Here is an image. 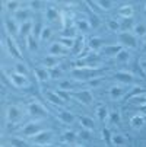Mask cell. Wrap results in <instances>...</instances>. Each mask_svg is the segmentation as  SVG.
Returning <instances> with one entry per match:
<instances>
[{"label":"cell","mask_w":146,"mask_h":147,"mask_svg":"<svg viewBox=\"0 0 146 147\" xmlns=\"http://www.w3.org/2000/svg\"><path fill=\"white\" fill-rule=\"evenodd\" d=\"M118 41L123 47H132V48H137V36L132 32H121L118 34Z\"/></svg>","instance_id":"obj_1"},{"label":"cell","mask_w":146,"mask_h":147,"mask_svg":"<svg viewBox=\"0 0 146 147\" xmlns=\"http://www.w3.org/2000/svg\"><path fill=\"white\" fill-rule=\"evenodd\" d=\"M28 112L31 117H35V118H44L48 115L47 109L43 107V105H39L38 102H32L28 105Z\"/></svg>","instance_id":"obj_2"},{"label":"cell","mask_w":146,"mask_h":147,"mask_svg":"<svg viewBox=\"0 0 146 147\" xmlns=\"http://www.w3.org/2000/svg\"><path fill=\"white\" fill-rule=\"evenodd\" d=\"M9 80L12 82V85H15L16 88H26V86H29V79H28V76H24V74L10 73L9 74Z\"/></svg>","instance_id":"obj_3"},{"label":"cell","mask_w":146,"mask_h":147,"mask_svg":"<svg viewBox=\"0 0 146 147\" xmlns=\"http://www.w3.org/2000/svg\"><path fill=\"white\" fill-rule=\"evenodd\" d=\"M51 137H53V133L51 131H44L43 130L41 133H38L37 136H34L31 138H32V143H35L38 146H47L48 141L51 140Z\"/></svg>","instance_id":"obj_4"},{"label":"cell","mask_w":146,"mask_h":147,"mask_svg":"<svg viewBox=\"0 0 146 147\" xmlns=\"http://www.w3.org/2000/svg\"><path fill=\"white\" fill-rule=\"evenodd\" d=\"M41 131H43V130H41L39 122H28L24 127V130H22L24 136H26V137H34V136H37Z\"/></svg>","instance_id":"obj_5"},{"label":"cell","mask_w":146,"mask_h":147,"mask_svg":"<svg viewBox=\"0 0 146 147\" xmlns=\"http://www.w3.org/2000/svg\"><path fill=\"white\" fill-rule=\"evenodd\" d=\"M6 48H7V51L12 54V57H15V58H22V54H20V50H19V47L16 45V42L10 38V36H6Z\"/></svg>","instance_id":"obj_6"},{"label":"cell","mask_w":146,"mask_h":147,"mask_svg":"<svg viewBox=\"0 0 146 147\" xmlns=\"http://www.w3.org/2000/svg\"><path fill=\"white\" fill-rule=\"evenodd\" d=\"M67 51L66 48L61 45L60 42H53L50 47H48V55H53V57H61V55H66Z\"/></svg>","instance_id":"obj_7"},{"label":"cell","mask_w":146,"mask_h":147,"mask_svg":"<svg viewBox=\"0 0 146 147\" xmlns=\"http://www.w3.org/2000/svg\"><path fill=\"white\" fill-rule=\"evenodd\" d=\"M121 50H124V47L118 42V44H113V45H108V47H104L101 53L105 57H115Z\"/></svg>","instance_id":"obj_8"},{"label":"cell","mask_w":146,"mask_h":147,"mask_svg":"<svg viewBox=\"0 0 146 147\" xmlns=\"http://www.w3.org/2000/svg\"><path fill=\"white\" fill-rule=\"evenodd\" d=\"M75 96L77 98V100H80L82 103H85V105H91L94 102V96L91 93V90L85 89V90H79L75 93Z\"/></svg>","instance_id":"obj_9"},{"label":"cell","mask_w":146,"mask_h":147,"mask_svg":"<svg viewBox=\"0 0 146 147\" xmlns=\"http://www.w3.org/2000/svg\"><path fill=\"white\" fill-rule=\"evenodd\" d=\"M34 74H35V77H37L38 82H47V80L51 79V77H50V71H48V69H45V67H35Z\"/></svg>","instance_id":"obj_10"},{"label":"cell","mask_w":146,"mask_h":147,"mask_svg":"<svg viewBox=\"0 0 146 147\" xmlns=\"http://www.w3.org/2000/svg\"><path fill=\"white\" fill-rule=\"evenodd\" d=\"M5 28H6L9 36H10V35H16V34H19V24H16V20H15V19H10V18L6 19V20H5Z\"/></svg>","instance_id":"obj_11"},{"label":"cell","mask_w":146,"mask_h":147,"mask_svg":"<svg viewBox=\"0 0 146 147\" xmlns=\"http://www.w3.org/2000/svg\"><path fill=\"white\" fill-rule=\"evenodd\" d=\"M114 79H117L121 83H133L134 82V76L132 73H127V71H117L114 74Z\"/></svg>","instance_id":"obj_12"},{"label":"cell","mask_w":146,"mask_h":147,"mask_svg":"<svg viewBox=\"0 0 146 147\" xmlns=\"http://www.w3.org/2000/svg\"><path fill=\"white\" fill-rule=\"evenodd\" d=\"M31 29H34V25H32L31 20H26V22H24V24H19V35L20 36L28 38Z\"/></svg>","instance_id":"obj_13"},{"label":"cell","mask_w":146,"mask_h":147,"mask_svg":"<svg viewBox=\"0 0 146 147\" xmlns=\"http://www.w3.org/2000/svg\"><path fill=\"white\" fill-rule=\"evenodd\" d=\"M45 98L50 100L51 105H57V107L63 105V102H65L63 99L57 95V92H51V90H47V92H45Z\"/></svg>","instance_id":"obj_14"},{"label":"cell","mask_w":146,"mask_h":147,"mask_svg":"<svg viewBox=\"0 0 146 147\" xmlns=\"http://www.w3.org/2000/svg\"><path fill=\"white\" fill-rule=\"evenodd\" d=\"M31 12V9H19L16 13H15V20L16 22H20V24H24V22H26V20H29L28 18H29V13Z\"/></svg>","instance_id":"obj_15"},{"label":"cell","mask_w":146,"mask_h":147,"mask_svg":"<svg viewBox=\"0 0 146 147\" xmlns=\"http://www.w3.org/2000/svg\"><path fill=\"white\" fill-rule=\"evenodd\" d=\"M91 28H92V25H91L89 20H86V19H80V20H77V22H76V29L80 31L82 34L89 32Z\"/></svg>","instance_id":"obj_16"},{"label":"cell","mask_w":146,"mask_h":147,"mask_svg":"<svg viewBox=\"0 0 146 147\" xmlns=\"http://www.w3.org/2000/svg\"><path fill=\"white\" fill-rule=\"evenodd\" d=\"M57 118L61 121V122H65V124H72L75 121V115L69 111H60L57 114Z\"/></svg>","instance_id":"obj_17"},{"label":"cell","mask_w":146,"mask_h":147,"mask_svg":"<svg viewBox=\"0 0 146 147\" xmlns=\"http://www.w3.org/2000/svg\"><path fill=\"white\" fill-rule=\"evenodd\" d=\"M43 66L45 69H53V67H57L58 66V57H53V55H48L45 58H43Z\"/></svg>","instance_id":"obj_18"},{"label":"cell","mask_w":146,"mask_h":147,"mask_svg":"<svg viewBox=\"0 0 146 147\" xmlns=\"http://www.w3.org/2000/svg\"><path fill=\"white\" fill-rule=\"evenodd\" d=\"M89 6H92V7H99L101 10H110V9H113L114 7V3L113 2H108V0H99V2H95V3H88Z\"/></svg>","instance_id":"obj_19"},{"label":"cell","mask_w":146,"mask_h":147,"mask_svg":"<svg viewBox=\"0 0 146 147\" xmlns=\"http://www.w3.org/2000/svg\"><path fill=\"white\" fill-rule=\"evenodd\" d=\"M124 96V89L121 88V86H113L111 89H110V98L113 99V100H118V99H121Z\"/></svg>","instance_id":"obj_20"},{"label":"cell","mask_w":146,"mask_h":147,"mask_svg":"<svg viewBox=\"0 0 146 147\" xmlns=\"http://www.w3.org/2000/svg\"><path fill=\"white\" fill-rule=\"evenodd\" d=\"M118 15H120L123 19H129V18H132V15H133V9H132V6H129V5H123V6H120V7H118Z\"/></svg>","instance_id":"obj_21"},{"label":"cell","mask_w":146,"mask_h":147,"mask_svg":"<svg viewBox=\"0 0 146 147\" xmlns=\"http://www.w3.org/2000/svg\"><path fill=\"white\" fill-rule=\"evenodd\" d=\"M19 118H20V111H19V108H18V107H9V109H7V119L12 121V122H15V121H18Z\"/></svg>","instance_id":"obj_22"},{"label":"cell","mask_w":146,"mask_h":147,"mask_svg":"<svg viewBox=\"0 0 146 147\" xmlns=\"http://www.w3.org/2000/svg\"><path fill=\"white\" fill-rule=\"evenodd\" d=\"M88 47H89L91 50L96 51V50H99L101 47H104V39L99 38V36H94V38L89 39V45H88Z\"/></svg>","instance_id":"obj_23"},{"label":"cell","mask_w":146,"mask_h":147,"mask_svg":"<svg viewBox=\"0 0 146 147\" xmlns=\"http://www.w3.org/2000/svg\"><path fill=\"white\" fill-rule=\"evenodd\" d=\"M143 124H145L143 115H134V117L130 118V127L132 128H140Z\"/></svg>","instance_id":"obj_24"},{"label":"cell","mask_w":146,"mask_h":147,"mask_svg":"<svg viewBox=\"0 0 146 147\" xmlns=\"http://www.w3.org/2000/svg\"><path fill=\"white\" fill-rule=\"evenodd\" d=\"M57 42H60L66 50H67V48L72 50L73 45H75V39H73V38H67V36H60V38L57 39Z\"/></svg>","instance_id":"obj_25"},{"label":"cell","mask_w":146,"mask_h":147,"mask_svg":"<svg viewBox=\"0 0 146 147\" xmlns=\"http://www.w3.org/2000/svg\"><path fill=\"white\" fill-rule=\"evenodd\" d=\"M79 122L82 125V128H86V130H92L94 128V121L89 117H80L79 118Z\"/></svg>","instance_id":"obj_26"},{"label":"cell","mask_w":146,"mask_h":147,"mask_svg":"<svg viewBox=\"0 0 146 147\" xmlns=\"http://www.w3.org/2000/svg\"><path fill=\"white\" fill-rule=\"evenodd\" d=\"M76 137H77V134L75 131H66V133L61 134L60 138H61V141H65V143H73L76 140Z\"/></svg>","instance_id":"obj_27"},{"label":"cell","mask_w":146,"mask_h":147,"mask_svg":"<svg viewBox=\"0 0 146 147\" xmlns=\"http://www.w3.org/2000/svg\"><path fill=\"white\" fill-rule=\"evenodd\" d=\"M45 19L48 20V22H53V20L58 19V10H56L53 7H47V10H45Z\"/></svg>","instance_id":"obj_28"},{"label":"cell","mask_w":146,"mask_h":147,"mask_svg":"<svg viewBox=\"0 0 146 147\" xmlns=\"http://www.w3.org/2000/svg\"><path fill=\"white\" fill-rule=\"evenodd\" d=\"M82 45H83V38H80V36H77L76 39H75V45H73V48L70 50L73 54H82Z\"/></svg>","instance_id":"obj_29"},{"label":"cell","mask_w":146,"mask_h":147,"mask_svg":"<svg viewBox=\"0 0 146 147\" xmlns=\"http://www.w3.org/2000/svg\"><path fill=\"white\" fill-rule=\"evenodd\" d=\"M96 117H98L101 121H105V118L108 117V111H107L105 105H99V107L96 108Z\"/></svg>","instance_id":"obj_30"},{"label":"cell","mask_w":146,"mask_h":147,"mask_svg":"<svg viewBox=\"0 0 146 147\" xmlns=\"http://www.w3.org/2000/svg\"><path fill=\"white\" fill-rule=\"evenodd\" d=\"M115 60L120 61V63H126V61L130 60V53H129L126 48H124V50H121V51L115 55Z\"/></svg>","instance_id":"obj_31"},{"label":"cell","mask_w":146,"mask_h":147,"mask_svg":"<svg viewBox=\"0 0 146 147\" xmlns=\"http://www.w3.org/2000/svg\"><path fill=\"white\" fill-rule=\"evenodd\" d=\"M133 31H134V35L137 38L139 36H146V25L145 24H136Z\"/></svg>","instance_id":"obj_32"},{"label":"cell","mask_w":146,"mask_h":147,"mask_svg":"<svg viewBox=\"0 0 146 147\" xmlns=\"http://www.w3.org/2000/svg\"><path fill=\"white\" fill-rule=\"evenodd\" d=\"M26 47L29 51H35L38 48V42H37V39H35V35H29L26 38Z\"/></svg>","instance_id":"obj_33"},{"label":"cell","mask_w":146,"mask_h":147,"mask_svg":"<svg viewBox=\"0 0 146 147\" xmlns=\"http://www.w3.org/2000/svg\"><path fill=\"white\" fill-rule=\"evenodd\" d=\"M124 143H126V140H124V137L121 134H113L111 144H114L115 147H121V146H124Z\"/></svg>","instance_id":"obj_34"},{"label":"cell","mask_w":146,"mask_h":147,"mask_svg":"<svg viewBox=\"0 0 146 147\" xmlns=\"http://www.w3.org/2000/svg\"><path fill=\"white\" fill-rule=\"evenodd\" d=\"M5 6L7 7V12H13V13H16L18 10H19V7H20V3L19 2H5Z\"/></svg>","instance_id":"obj_35"},{"label":"cell","mask_w":146,"mask_h":147,"mask_svg":"<svg viewBox=\"0 0 146 147\" xmlns=\"http://www.w3.org/2000/svg\"><path fill=\"white\" fill-rule=\"evenodd\" d=\"M15 73H18V74H24V76H26L28 74V67L24 64V63H16V64H15Z\"/></svg>","instance_id":"obj_36"},{"label":"cell","mask_w":146,"mask_h":147,"mask_svg":"<svg viewBox=\"0 0 146 147\" xmlns=\"http://www.w3.org/2000/svg\"><path fill=\"white\" fill-rule=\"evenodd\" d=\"M10 144H12L13 147H28V144H26L24 140H20V138H18V137H12V138H10Z\"/></svg>","instance_id":"obj_37"},{"label":"cell","mask_w":146,"mask_h":147,"mask_svg":"<svg viewBox=\"0 0 146 147\" xmlns=\"http://www.w3.org/2000/svg\"><path fill=\"white\" fill-rule=\"evenodd\" d=\"M77 137H80L82 140H91V137H92V133H91V130L82 128V130L77 133Z\"/></svg>","instance_id":"obj_38"},{"label":"cell","mask_w":146,"mask_h":147,"mask_svg":"<svg viewBox=\"0 0 146 147\" xmlns=\"http://www.w3.org/2000/svg\"><path fill=\"white\" fill-rule=\"evenodd\" d=\"M72 88H73V83L69 80H61L58 83V89H61V90H70Z\"/></svg>","instance_id":"obj_39"},{"label":"cell","mask_w":146,"mask_h":147,"mask_svg":"<svg viewBox=\"0 0 146 147\" xmlns=\"http://www.w3.org/2000/svg\"><path fill=\"white\" fill-rule=\"evenodd\" d=\"M121 25V28L123 29H132V28H134V25H133V19L132 18H129V19H123V22L120 24Z\"/></svg>","instance_id":"obj_40"},{"label":"cell","mask_w":146,"mask_h":147,"mask_svg":"<svg viewBox=\"0 0 146 147\" xmlns=\"http://www.w3.org/2000/svg\"><path fill=\"white\" fill-rule=\"evenodd\" d=\"M50 36H51V28H44L43 32H41V35H39V39L41 41H47Z\"/></svg>","instance_id":"obj_41"},{"label":"cell","mask_w":146,"mask_h":147,"mask_svg":"<svg viewBox=\"0 0 146 147\" xmlns=\"http://www.w3.org/2000/svg\"><path fill=\"white\" fill-rule=\"evenodd\" d=\"M48 71H50V77L51 79H58V77H61V71H60V69H57V67H53V69H48Z\"/></svg>","instance_id":"obj_42"},{"label":"cell","mask_w":146,"mask_h":147,"mask_svg":"<svg viewBox=\"0 0 146 147\" xmlns=\"http://www.w3.org/2000/svg\"><path fill=\"white\" fill-rule=\"evenodd\" d=\"M108 121H110L111 124H118V121H120V114H118L117 111H113V112L110 114Z\"/></svg>","instance_id":"obj_43"},{"label":"cell","mask_w":146,"mask_h":147,"mask_svg":"<svg viewBox=\"0 0 146 147\" xmlns=\"http://www.w3.org/2000/svg\"><path fill=\"white\" fill-rule=\"evenodd\" d=\"M107 25H108V28H110L111 31H118V29H121V25H120L118 22H115V20H108Z\"/></svg>","instance_id":"obj_44"},{"label":"cell","mask_w":146,"mask_h":147,"mask_svg":"<svg viewBox=\"0 0 146 147\" xmlns=\"http://www.w3.org/2000/svg\"><path fill=\"white\" fill-rule=\"evenodd\" d=\"M57 95L63 99V100H69L70 99V95H69V92L67 90H61V89H58L57 90Z\"/></svg>","instance_id":"obj_45"},{"label":"cell","mask_w":146,"mask_h":147,"mask_svg":"<svg viewBox=\"0 0 146 147\" xmlns=\"http://www.w3.org/2000/svg\"><path fill=\"white\" fill-rule=\"evenodd\" d=\"M102 136H104V138H105V141H107V143H111L113 136H111V133H110V130H108V128H104V130H102Z\"/></svg>","instance_id":"obj_46"},{"label":"cell","mask_w":146,"mask_h":147,"mask_svg":"<svg viewBox=\"0 0 146 147\" xmlns=\"http://www.w3.org/2000/svg\"><path fill=\"white\" fill-rule=\"evenodd\" d=\"M143 92H145V90H143L142 88H134V89L127 95V99H129V98H133V96H136V95H139V93H143Z\"/></svg>","instance_id":"obj_47"},{"label":"cell","mask_w":146,"mask_h":147,"mask_svg":"<svg viewBox=\"0 0 146 147\" xmlns=\"http://www.w3.org/2000/svg\"><path fill=\"white\" fill-rule=\"evenodd\" d=\"M29 6H31L32 9H35V10H39L41 7L44 6V3H41V2H31V3H29Z\"/></svg>","instance_id":"obj_48"},{"label":"cell","mask_w":146,"mask_h":147,"mask_svg":"<svg viewBox=\"0 0 146 147\" xmlns=\"http://www.w3.org/2000/svg\"><path fill=\"white\" fill-rule=\"evenodd\" d=\"M99 83H101V79H92L89 82V86H98Z\"/></svg>","instance_id":"obj_49"},{"label":"cell","mask_w":146,"mask_h":147,"mask_svg":"<svg viewBox=\"0 0 146 147\" xmlns=\"http://www.w3.org/2000/svg\"><path fill=\"white\" fill-rule=\"evenodd\" d=\"M139 111L143 114V115H146V105H140V108H139ZM140 114V115H142Z\"/></svg>","instance_id":"obj_50"},{"label":"cell","mask_w":146,"mask_h":147,"mask_svg":"<svg viewBox=\"0 0 146 147\" xmlns=\"http://www.w3.org/2000/svg\"><path fill=\"white\" fill-rule=\"evenodd\" d=\"M44 147H56V146H51V144H47V146H44Z\"/></svg>","instance_id":"obj_51"},{"label":"cell","mask_w":146,"mask_h":147,"mask_svg":"<svg viewBox=\"0 0 146 147\" xmlns=\"http://www.w3.org/2000/svg\"><path fill=\"white\" fill-rule=\"evenodd\" d=\"M143 6H145V9H143V12H145V15H146V3H145Z\"/></svg>","instance_id":"obj_52"},{"label":"cell","mask_w":146,"mask_h":147,"mask_svg":"<svg viewBox=\"0 0 146 147\" xmlns=\"http://www.w3.org/2000/svg\"><path fill=\"white\" fill-rule=\"evenodd\" d=\"M143 50H145V51H146V44H145V48H143Z\"/></svg>","instance_id":"obj_53"},{"label":"cell","mask_w":146,"mask_h":147,"mask_svg":"<svg viewBox=\"0 0 146 147\" xmlns=\"http://www.w3.org/2000/svg\"><path fill=\"white\" fill-rule=\"evenodd\" d=\"M145 67H146V63H145Z\"/></svg>","instance_id":"obj_54"}]
</instances>
